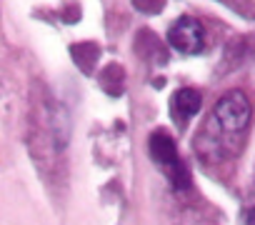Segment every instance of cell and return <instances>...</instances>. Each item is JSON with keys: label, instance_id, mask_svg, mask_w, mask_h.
<instances>
[{"label": "cell", "instance_id": "6da1fadb", "mask_svg": "<svg viewBox=\"0 0 255 225\" xmlns=\"http://www.w3.org/2000/svg\"><path fill=\"white\" fill-rule=\"evenodd\" d=\"M250 115H253V108H250L248 95L240 90H230L215 103L210 125H215L223 135H238L248 128Z\"/></svg>", "mask_w": 255, "mask_h": 225}, {"label": "cell", "instance_id": "7a4b0ae2", "mask_svg": "<svg viewBox=\"0 0 255 225\" xmlns=\"http://www.w3.org/2000/svg\"><path fill=\"white\" fill-rule=\"evenodd\" d=\"M148 145H150L153 160L163 168V173L170 178V183L175 188H185L188 185V173H185V168H183V163L178 158V148H175L173 138L168 133H163V130H155L150 135Z\"/></svg>", "mask_w": 255, "mask_h": 225}, {"label": "cell", "instance_id": "3957f363", "mask_svg": "<svg viewBox=\"0 0 255 225\" xmlns=\"http://www.w3.org/2000/svg\"><path fill=\"white\" fill-rule=\"evenodd\" d=\"M205 33L195 18H180L168 30V45L180 55H198L203 50Z\"/></svg>", "mask_w": 255, "mask_h": 225}, {"label": "cell", "instance_id": "277c9868", "mask_svg": "<svg viewBox=\"0 0 255 225\" xmlns=\"http://www.w3.org/2000/svg\"><path fill=\"white\" fill-rule=\"evenodd\" d=\"M200 103H203V98H200L198 90H193V88H180V90L173 95V100H170L173 118L180 120V123L190 120L195 112L200 110Z\"/></svg>", "mask_w": 255, "mask_h": 225}, {"label": "cell", "instance_id": "5b68a950", "mask_svg": "<svg viewBox=\"0 0 255 225\" xmlns=\"http://www.w3.org/2000/svg\"><path fill=\"white\" fill-rule=\"evenodd\" d=\"M248 225H255V210L248 213Z\"/></svg>", "mask_w": 255, "mask_h": 225}]
</instances>
